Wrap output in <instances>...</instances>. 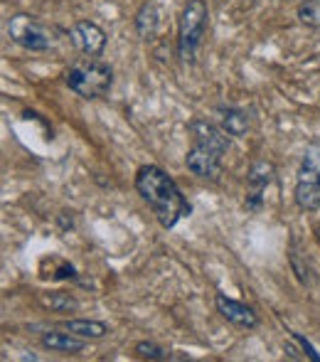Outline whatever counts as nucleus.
<instances>
[{
    "mask_svg": "<svg viewBox=\"0 0 320 362\" xmlns=\"http://www.w3.org/2000/svg\"><path fill=\"white\" fill-rule=\"evenodd\" d=\"M40 343H42V348L49 350V353H62V355H79V353H84V348H86L84 338H79V335L69 333V330H64V328L42 333Z\"/></svg>",
    "mask_w": 320,
    "mask_h": 362,
    "instance_id": "nucleus-10",
    "label": "nucleus"
},
{
    "mask_svg": "<svg viewBox=\"0 0 320 362\" xmlns=\"http://www.w3.org/2000/svg\"><path fill=\"white\" fill-rule=\"evenodd\" d=\"M293 200L306 212L320 210V141L303 151L296 187H293Z\"/></svg>",
    "mask_w": 320,
    "mask_h": 362,
    "instance_id": "nucleus-5",
    "label": "nucleus"
},
{
    "mask_svg": "<svg viewBox=\"0 0 320 362\" xmlns=\"http://www.w3.org/2000/svg\"><path fill=\"white\" fill-rule=\"evenodd\" d=\"M207 20H210V8L205 0H187L182 5L180 20H177V57L180 62H195L197 49L202 47L207 33Z\"/></svg>",
    "mask_w": 320,
    "mask_h": 362,
    "instance_id": "nucleus-3",
    "label": "nucleus"
},
{
    "mask_svg": "<svg viewBox=\"0 0 320 362\" xmlns=\"http://www.w3.org/2000/svg\"><path fill=\"white\" fill-rule=\"evenodd\" d=\"M54 262H57V269H52L49 274H42V279H49V281H74V284H81V286H91L89 281H84V279L79 276L74 264L64 262V259H54Z\"/></svg>",
    "mask_w": 320,
    "mask_h": 362,
    "instance_id": "nucleus-17",
    "label": "nucleus"
},
{
    "mask_svg": "<svg viewBox=\"0 0 320 362\" xmlns=\"http://www.w3.org/2000/svg\"><path fill=\"white\" fill-rule=\"evenodd\" d=\"M288 267H291L293 276L298 279L301 286H313V284H316V272H313V267L306 259V254L298 249L296 237H291V247H288Z\"/></svg>",
    "mask_w": 320,
    "mask_h": 362,
    "instance_id": "nucleus-13",
    "label": "nucleus"
},
{
    "mask_svg": "<svg viewBox=\"0 0 320 362\" xmlns=\"http://www.w3.org/2000/svg\"><path fill=\"white\" fill-rule=\"evenodd\" d=\"M313 234H316V242L320 244V224H318V227H316V229H313Z\"/></svg>",
    "mask_w": 320,
    "mask_h": 362,
    "instance_id": "nucleus-21",
    "label": "nucleus"
},
{
    "mask_svg": "<svg viewBox=\"0 0 320 362\" xmlns=\"http://www.w3.org/2000/svg\"><path fill=\"white\" fill-rule=\"evenodd\" d=\"M288 333H291V338L296 340L298 345H301L303 355H306L308 360H311V362H320V353H318L316 348H313V343H311V340H306L301 333H296V330H288Z\"/></svg>",
    "mask_w": 320,
    "mask_h": 362,
    "instance_id": "nucleus-19",
    "label": "nucleus"
},
{
    "mask_svg": "<svg viewBox=\"0 0 320 362\" xmlns=\"http://www.w3.org/2000/svg\"><path fill=\"white\" fill-rule=\"evenodd\" d=\"M8 37L13 40L18 47L28 49V52H47L54 42L52 30H49L40 18L28 15V13H18L10 18Z\"/></svg>",
    "mask_w": 320,
    "mask_h": 362,
    "instance_id": "nucleus-6",
    "label": "nucleus"
},
{
    "mask_svg": "<svg viewBox=\"0 0 320 362\" xmlns=\"http://www.w3.org/2000/svg\"><path fill=\"white\" fill-rule=\"evenodd\" d=\"M301 348V345H298ZM298 348L293 343H283V353L288 355L291 360H306V355H298Z\"/></svg>",
    "mask_w": 320,
    "mask_h": 362,
    "instance_id": "nucleus-20",
    "label": "nucleus"
},
{
    "mask_svg": "<svg viewBox=\"0 0 320 362\" xmlns=\"http://www.w3.org/2000/svg\"><path fill=\"white\" fill-rule=\"evenodd\" d=\"M136 355H138L141 360H153V362H162V360H190L187 355H172V353H167L165 348H160V345L153 343V340H141V343H136Z\"/></svg>",
    "mask_w": 320,
    "mask_h": 362,
    "instance_id": "nucleus-16",
    "label": "nucleus"
},
{
    "mask_svg": "<svg viewBox=\"0 0 320 362\" xmlns=\"http://www.w3.org/2000/svg\"><path fill=\"white\" fill-rule=\"evenodd\" d=\"M62 328L84 340H101L109 335V325L104 320H91V318H69L62 323Z\"/></svg>",
    "mask_w": 320,
    "mask_h": 362,
    "instance_id": "nucleus-14",
    "label": "nucleus"
},
{
    "mask_svg": "<svg viewBox=\"0 0 320 362\" xmlns=\"http://www.w3.org/2000/svg\"><path fill=\"white\" fill-rule=\"evenodd\" d=\"M64 84L81 99H101L114 84V69L96 57H89L84 62H74L64 72Z\"/></svg>",
    "mask_w": 320,
    "mask_h": 362,
    "instance_id": "nucleus-4",
    "label": "nucleus"
},
{
    "mask_svg": "<svg viewBox=\"0 0 320 362\" xmlns=\"http://www.w3.org/2000/svg\"><path fill=\"white\" fill-rule=\"evenodd\" d=\"M296 18L306 28L320 30V0H303L296 10Z\"/></svg>",
    "mask_w": 320,
    "mask_h": 362,
    "instance_id": "nucleus-18",
    "label": "nucleus"
},
{
    "mask_svg": "<svg viewBox=\"0 0 320 362\" xmlns=\"http://www.w3.org/2000/svg\"><path fill=\"white\" fill-rule=\"evenodd\" d=\"M215 308L227 323L237 325V328H244V330H254L259 325V315L251 305L242 303L237 298H230L227 293H217L215 296Z\"/></svg>",
    "mask_w": 320,
    "mask_h": 362,
    "instance_id": "nucleus-9",
    "label": "nucleus"
},
{
    "mask_svg": "<svg viewBox=\"0 0 320 362\" xmlns=\"http://www.w3.org/2000/svg\"><path fill=\"white\" fill-rule=\"evenodd\" d=\"M134 185L136 192L141 195V200L153 210V215L162 229H172L180 219L190 217L192 205L182 195L177 182L160 165H153V163L150 165H141L138 173H136Z\"/></svg>",
    "mask_w": 320,
    "mask_h": 362,
    "instance_id": "nucleus-1",
    "label": "nucleus"
},
{
    "mask_svg": "<svg viewBox=\"0 0 320 362\" xmlns=\"http://www.w3.org/2000/svg\"><path fill=\"white\" fill-rule=\"evenodd\" d=\"M40 303L42 308L52 310V313H74L79 308V300L67 291H49V293H40Z\"/></svg>",
    "mask_w": 320,
    "mask_h": 362,
    "instance_id": "nucleus-15",
    "label": "nucleus"
},
{
    "mask_svg": "<svg viewBox=\"0 0 320 362\" xmlns=\"http://www.w3.org/2000/svg\"><path fill=\"white\" fill-rule=\"evenodd\" d=\"M160 23H162L160 5L155 0H146L134 15V28L141 40H153L160 30Z\"/></svg>",
    "mask_w": 320,
    "mask_h": 362,
    "instance_id": "nucleus-11",
    "label": "nucleus"
},
{
    "mask_svg": "<svg viewBox=\"0 0 320 362\" xmlns=\"http://www.w3.org/2000/svg\"><path fill=\"white\" fill-rule=\"evenodd\" d=\"M69 37H72L74 47H77L81 54H86V57H101L106 49V33L96 23H91V20H79V23H74Z\"/></svg>",
    "mask_w": 320,
    "mask_h": 362,
    "instance_id": "nucleus-8",
    "label": "nucleus"
},
{
    "mask_svg": "<svg viewBox=\"0 0 320 362\" xmlns=\"http://www.w3.org/2000/svg\"><path fill=\"white\" fill-rule=\"evenodd\" d=\"M220 114V126L235 139H244L249 131V114L239 106H217Z\"/></svg>",
    "mask_w": 320,
    "mask_h": 362,
    "instance_id": "nucleus-12",
    "label": "nucleus"
},
{
    "mask_svg": "<svg viewBox=\"0 0 320 362\" xmlns=\"http://www.w3.org/2000/svg\"><path fill=\"white\" fill-rule=\"evenodd\" d=\"M276 177V165L271 160H254L247 173V210L259 212L263 207L266 187Z\"/></svg>",
    "mask_w": 320,
    "mask_h": 362,
    "instance_id": "nucleus-7",
    "label": "nucleus"
},
{
    "mask_svg": "<svg viewBox=\"0 0 320 362\" xmlns=\"http://www.w3.org/2000/svg\"><path fill=\"white\" fill-rule=\"evenodd\" d=\"M187 131L192 136V146L185 156L187 170L202 180H215L222 173V163L230 151V134L207 119H192Z\"/></svg>",
    "mask_w": 320,
    "mask_h": 362,
    "instance_id": "nucleus-2",
    "label": "nucleus"
}]
</instances>
